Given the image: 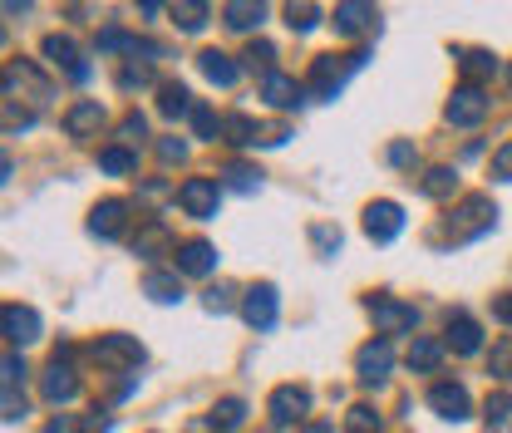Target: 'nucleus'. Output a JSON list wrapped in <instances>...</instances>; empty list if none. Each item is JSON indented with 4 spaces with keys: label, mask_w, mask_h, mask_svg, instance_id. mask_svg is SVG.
<instances>
[{
    "label": "nucleus",
    "mask_w": 512,
    "mask_h": 433,
    "mask_svg": "<svg viewBox=\"0 0 512 433\" xmlns=\"http://www.w3.org/2000/svg\"><path fill=\"white\" fill-rule=\"evenodd\" d=\"M370 60V50H350V55H320L311 64V79H306V94H316V99H335L345 84H350V74H360Z\"/></svg>",
    "instance_id": "obj_1"
},
{
    "label": "nucleus",
    "mask_w": 512,
    "mask_h": 433,
    "mask_svg": "<svg viewBox=\"0 0 512 433\" xmlns=\"http://www.w3.org/2000/svg\"><path fill=\"white\" fill-rule=\"evenodd\" d=\"M493 227H498L493 197H463V202L453 207L448 237H453V242H473V237H483V232H493Z\"/></svg>",
    "instance_id": "obj_2"
},
{
    "label": "nucleus",
    "mask_w": 512,
    "mask_h": 433,
    "mask_svg": "<svg viewBox=\"0 0 512 433\" xmlns=\"http://www.w3.org/2000/svg\"><path fill=\"white\" fill-rule=\"evenodd\" d=\"M89 355H94L104 370H114V374H119V370H138V365H143V345H138L133 335H99Z\"/></svg>",
    "instance_id": "obj_3"
},
{
    "label": "nucleus",
    "mask_w": 512,
    "mask_h": 433,
    "mask_svg": "<svg viewBox=\"0 0 512 433\" xmlns=\"http://www.w3.org/2000/svg\"><path fill=\"white\" fill-rule=\"evenodd\" d=\"M370 320H375V330L389 340V335H409V330L419 325V310L409 306V301H394V296H375V301H370Z\"/></svg>",
    "instance_id": "obj_4"
},
{
    "label": "nucleus",
    "mask_w": 512,
    "mask_h": 433,
    "mask_svg": "<svg viewBox=\"0 0 512 433\" xmlns=\"http://www.w3.org/2000/svg\"><path fill=\"white\" fill-rule=\"evenodd\" d=\"M20 89L30 94V104H35V109L50 99V79H45L35 64L30 60H10L5 64V99H20Z\"/></svg>",
    "instance_id": "obj_5"
},
{
    "label": "nucleus",
    "mask_w": 512,
    "mask_h": 433,
    "mask_svg": "<svg viewBox=\"0 0 512 433\" xmlns=\"http://www.w3.org/2000/svg\"><path fill=\"white\" fill-rule=\"evenodd\" d=\"M444 119L453 128L483 124V119H488V94H483V89H473V84H458V89H453V99H448Z\"/></svg>",
    "instance_id": "obj_6"
},
{
    "label": "nucleus",
    "mask_w": 512,
    "mask_h": 433,
    "mask_svg": "<svg viewBox=\"0 0 512 433\" xmlns=\"http://www.w3.org/2000/svg\"><path fill=\"white\" fill-rule=\"evenodd\" d=\"M266 414H271V424H276V429L296 424L301 414H311V389H301V384H281V389L266 399Z\"/></svg>",
    "instance_id": "obj_7"
},
{
    "label": "nucleus",
    "mask_w": 512,
    "mask_h": 433,
    "mask_svg": "<svg viewBox=\"0 0 512 433\" xmlns=\"http://www.w3.org/2000/svg\"><path fill=\"white\" fill-rule=\"evenodd\" d=\"M217 197H222V183H217V178H188V183L178 187L183 212H188V217H197V222L217 217Z\"/></svg>",
    "instance_id": "obj_8"
},
{
    "label": "nucleus",
    "mask_w": 512,
    "mask_h": 433,
    "mask_svg": "<svg viewBox=\"0 0 512 433\" xmlns=\"http://www.w3.org/2000/svg\"><path fill=\"white\" fill-rule=\"evenodd\" d=\"M389 370H394V345L389 340H370V345H360V355H355V374H360V384H384L389 379Z\"/></svg>",
    "instance_id": "obj_9"
},
{
    "label": "nucleus",
    "mask_w": 512,
    "mask_h": 433,
    "mask_svg": "<svg viewBox=\"0 0 512 433\" xmlns=\"http://www.w3.org/2000/svg\"><path fill=\"white\" fill-rule=\"evenodd\" d=\"M276 315H281V296H276V286L271 281H261L247 291V301H242V320L252 325V330H271L276 325Z\"/></svg>",
    "instance_id": "obj_10"
},
{
    "label": "nucleus",
    "mask_w": 512,
    "mask_h": 433,
    "mask_svg": "<svg viewBox=\"0 0 512 433\" xmlns=\"http://www.w3.org/2000/svg\"><path fill=\"white\" fill-rule=\"evenodd\" d=\"M429 409L448 419V424H463L468 419V409H473V399H468V389L463 384H453V379H439L434 389H429Z\"/></svg>",
    "instance_id": "obj_11"
},
{
    "label": "nucleus",
    "mask_w": 512,
    "mask_h": 433,
    "mask_svg": "<svg viewBox=\"0 0 512 433\" xmlns=\"http://www.w3.org/2000/svg\"><path fill=\"white\" fill-rule=\"evenodd\" d=\"M330 25H335V35H370L375 25H380V10L375 5H365V0H345V5H335V15H330Z\"/></svg>",
    "instance_id": "obj_12"
},
{
    "label": "nucleus",
    "mask_w": 512,
    "mask_h": 433,
    "mask_svg": "<svg viewBox=\"0 0 512 433\" xmlns=\"http://www.w3.org/2000/svg\"><path fill=\"white\" fill-rule=\"evenodd\" d=\"M365 232H370V242H394L399 232H404V207L399 202H370L365 207Z\"/></svg>",
    "instance_id": "obj_13"
},
{
    "label": "nucleus",
    "mask_w": 512,
    "mask_h": 433,
    "mask_svg": "<svg viewBox=\"0 0 512 433\" xmlns=\"http://www.w3.org/2000/svg\"><path fill=\"white\" fill-rule=\"evenodd\" d=\"M173 271L178 276H212L217 271V247L202 242V237H192V242H183V247L173 251Z\"/></svg>",
    "instance_id": "obj_14"
},
{
    "label": "nucleus",
    "mask_w": 512,
    "mask_h": 433,
    "mask_svg": "<svg viewBox=\"0 0 512 433\" xmlns=\"http://www.w3.org/2000/svg\"><path fill=\"white\" fill-rule=\"evenodd\" d=\"M0 325H5L10 350H25V345H35V340H40V315H35L30 306H5L0 310Z\"/></svg>",
    "instance_id": "obj_15"
},
{
    "label": "nucleus",
    "mask_w": 512,
    "mask_h": 433,
    "mask_svg": "<svg viewBox=\"0 0 512 433\" xmlns=\"http://www.w3.org/2000/svg\"><path fill=\"white\" fill-rule=\"evenodd\" d=\"M89 232H94V237H104V242L124 237L128 232V202L124 197H104V202L89 212Z\"/></svg>",
    "instance_id": "obj_16"
},
{
    "label": "nucleus",
    "mask_w": 512,
    "mask_h": 433,
    "mask_svg": "<svg viewBox=\"0 0 512 433\" xmlns=\"http://www.w3.org/2000/svg\"><path fill=\"white\" fill-rule=\"evenodd\" d=\"M261 99H266L271 109H301V104H306V89H301L291 74L271 69V74H261Z\"/></svg>",
    "instance_id": "obj_17"
},
{
    "label": "nucleus",
    "mask_w": 512,
    "mask_h": 433,
    "mask_svg": "<svg viewBox=\"0 0 512 433\" xmlns=\"http://www.w3.org/2000/svg\"><path fill=\"white\" fill-rule=\"evenodd\" d=\"M45 60L60 64V69L69 74V79H74V84H84V79H89V64H84L79 45H74L69 35H45Z\"/></svg>",
    "instance_id": "obj_18"
},
{
    "label": "nucleus",
    "mask_w": 512,
    "mask_h": 433,
    "mask_svg": "<svg viewBox=\"0 0 512 433\" xmlns=\"http://www.w3.org/2000/svg\"><path fill=\"white\" fill-rule=\"evenodd\" d=\"M104 119H109V114H104L99 99H79V104L64 114V133H69V138H99Z\"/></svg>",
    "instance_id": "obj_19"
},
{
    "label": "nucleus",
    "mask_w": 512,
    "mask_h": 433,
    "mask_svg": "<svg viewBox=\"0 0 512 433\" xmlns=\"http://www.w3.org/2000/svg\"><path fill=\"white\" fill-rule=\"evenodd\" d=\"M40 394H45V404H69L74 394H79V379H74V370L64 365V360H50V370L40 374Z\"/></svg>",
    "instance_id": "obj_20"
},
{
    "label": "nucleus",
    "mask_w": 512,
    "mask_h": 433,
    "mask_svg": "<svg viewBox=\"0 0 512 433\" xmlns=\"http://www.w3.org/2000/svg\"><path fill=\"white\" fill-rule=\"evenodd\" d=\"M168 247H173V232H168V222H143L138 227V237H133V251L143 256V261H158V256H168ZM178 251V247H173Z\"/></svg>",
    "instance_id": "obj_21"
},
{
    "label": "nucleus",
    "mask_w": 512,
    "mask_h": 433,
    "mask_svg": "<svg viewBox=\"0 0 512 433\" xmlns=\"http://www.w3.org/2000/svg\"><path fill=\"white\" fill-rule=\"evenodd\" d=\"M197 69H202L217 89H232V84L242 79V64L232 60V55H222V50H202V55H197Z\"/></svg>",
    "instance_id": "obj_22"
},
{
    "label": "nucleus",
    "mask_w": 512,
    "mask_h": 433,
    "mask_svg": "<svg viewBox=\"0 0 512 433\" xmlns=\"http://www.w3.org/2000/svg\"><path fill=\"white\" fill-rule=\"evenodd\" d=\"M448 345L458 350V355H478L483 350V330H478V320L473 315H448Z\"/></svg>",
    "instance_id": "obj_23"
},
{
    "label": "nucleus",
    "mask_w": 512,
    "mask_h": 433,
    "mask_svg": "<svg viewBox=\"0 0 512 433\" xmlns=\"http://www.w3.org/2000/svg\"><path fill=\"white\" fill-rule=\"evenodd\" d=\"M458 74H463V84L483 89V79H493V74H498L493 50H463V55H458Z\"/></svg>",
    "instance_id": "obj_24"
},
{
    "label": "nucleus",
    "mask_w": 512,
    "mask_h": 433,
    "mask_svg": "<svg viewBox=\"0 0 512 433\" xmlns=\"http://www.w3.org/2000/svg\"><path fill=\"white\" fill-rule=\"evenodd\" d=\"M143 296L158 301V306L183 301V281H178V271H148V276H143Z\"/></svg>",
    "instance_id": "obj_25"
},
{
    "label": "nucleus",
    "mask_w": 512,
    "mask_h": 433,
    "mask_svg": "<svg viewBox=\"0 0 512 433\" xmlns=\"http://www.w3.org/2000/svg\"><path fill=\"white\" fill-rule=\"evenodd\" d=\"M192 104H197V99H192L178 79L158 84V114H163V119H183V114H192Z\"/></svg>",
    "instance_id": "obj_26"
},
{
    "label": "nucleus",
    "mask_w": 512,
    "mask_h": 433,
    "mask_svg": "<svg viewBox=\"0 0 512 433\" xmlns=\"http://www.w3.org/2000/svg\"><path fill=\"white\" fill-rule=\"evenodd\" d=\"M222 20H227L232 30H256V25L266 20V5H252V0H227V5H222Z\"/></svg>",
    "instance_id": "obj_27"
},
{
    "label": "nucleus",
    "mask_w": 512,
    "mask_h": 433,
    "mask_svg": "<svg viewBox=\"0 0 512 433\" xmlns=\"http://www.w3.org/2000/svg\"><path fill=\"white\" fill-rule=\"evenodd\" d=\"M483 429L512 433V394H488V404H483Z\"/></svg>",
    "instance_id": "obj_28"
},
{
    "label": "nucleus",
    "mask_w": 512,
    "mask_h": 433,
    "mask_svg": "<svg viewBox=\"0 0 512 433\" xmlns=\"http://www.w3.org/2000/svg\"><path fill=\"white\" fill-rule=\"evenodd\" d=\"M444 365V345L439 340H414L409 345V370L414 374H434Z\"/></svg>",
    "instance_id": "obj_29"
},
{
    "label": "nucleus",
    "mask_w": 512,
    "mask_h": 433,
    "mask_svg": "<svg viewBox=\"0 0 512 433\" xmlns=\"http://www.w3.org/2000/svg\"><path fill=\"white\" fill-rule=\"evenodd\" d=\"M419 192L434 197V202H448V197L458 192V173H453V168H429V173L419 178Z\"/></svg>",
    "instance_id": "obj_30"
},
{
    "label": "nucleus",
    "mask_w": 512,
    "mask_h": 433,
    "mask_svg": "<svg viewBox=\"0 0 512 433\" xmlns=\"http://www.w3.org/2000/svg\"><path fill=\"white\" fill-rule=\"evenodd\" d=\"M222 187H232V192L252 197L256 187H261V173H256L252 163H227V168H222Z\"/></svg>",
    "instance_id": "obj_31"
},
{
    "label": "nucleus",
    "mask_w": 512,
    "mask_h": 433,
    "mask_svg": "<svg viewBox=\"0 0 512 433\" xmlns=\"http://www.w3.org/2000/svg\"><path fill=\"white\" fill-rule=\"evenodd\" d=\"M99 168H104V173H114V178H124V173H133V168H138V153H133V148H124V143L99 148Z\"/></svg>",
    "instance_id": "obj_32"
},
{
    "label": "nucleus",
    "mask_w": 512,
    "mask_h": 433,
    "mask_svg": "<svg viewBox=\"0 0 512 433\" xmlns=\"http://www.w3.org/2000/svg\"><path fill=\"white\" fill-rule=\"evenodd\" d=\"M222 143H232V148H256V124L247 119V114L222 119Z\"/></svg>",
    "instance_id": "obj_33"
},
{
    "label": "nucleus",
    "mask_w": 512,
    "mask_h": 433,
    "mask_svg": "<svg viewBox=\"0 0 512 433\" xmlns=\"http://www.w3.org/2000/svg\"><path fill=\"white\" fill-rule=\"evenodd\" d=\"M168 15H173V25L188 30V35L207 25V5H202V0H178V5H168Z\"/></svg>",
    "instance_id": "obj_34"
},
{
    "label": "nucleus",
    "mask_w": 512,
    "mask_h": 433,
    "mask_svg": "<svg viewBox=\"0 0 512 433\" xmlns=\"http://www.w3.org/2000/svg\"><path fill=\"white\" fill-rule=\"evenodd\" d=\"M286 25H291L296 35L316 30L320 25V5H311V0H301V5H296V0H291V5H286Z\"/></svg>",
    "instance_id": "obj_35"
},
{
    "label": "nucleus",
    "mask_w": 512,
    "mask_h": 433,
    "mask_svg": "<svg viewBox=\"0 0 512 433\" xmlns=\"http://www.w3.org/2000/svg\"><path fill=\"white\" fill-rule=\"evenodd\" d=\"M380 429H384V419L370 404H355V409L345 414V433H380Z\"/></svg>",
    "instance_id": "obj_36"
},
{
    "label": "nucleus",
    "mask_w": 512,
    "mask_h": 433,
    "mask_svg": "<svg viewBox=\"0 0 512 433\" xmlns=\"http://www.w3.org/2000/svg\"><path fill=\"white\" fill-rule=\"evenodd\" d=\"M242 419H247V404L242 399H217V409H212V424L217 429H242Z\"/></svg>",
    "instance_id": "obj_37"
},
{
    "label": "nucleus",
    "mask_w": 512,
    "mask_h": 433,
    "mask_svg": "<svg viewBox=\"0 0 512 433\" xmlns=\"http://www.w3.org/2000/svg\"><path fill=\"white\" fill-rule=\"evenodd\" d=\"M133 55L138 50V35H128V30H99V55Z\"/></svg>",
    "instance_id": "obj_38"
},
{
    "label": "nucleus",
    "mask_w": 512,
    "mask_h": 433,
    "mask_svg": "<svg viewBox=\"0 0 512 433\" xmlns=\"http://www.w3.org/2000/svg\"><path fill=\"white\" fill-rule=\"evenodd\" d=\"M192 133H197V138H217V133H222V124H217V114H212V104H202V99H197V104H192Z\"/></svg>",
    "instance_id": "obj_39"
},
{
    "label": "nucleus",
    "mask_w": 512,
    "mask_h": 433,
    "mask_svg": "<svg viewBox=\"0 0 512 433\" xmlns=\"http://www.w3.org/2000/svg\"><path fill=\"white\" fill-rule=\"evenodd\" d=\"M40 433H94V429H89V419H79V414H55Z\"/></svg>",
    "instance_id": "obj_40"
},
{
    "label": "nucleus",
    "mask_w": 512,
    "mask_h": 433,
    "mask_svg": "<svg viewBox=\"0 0 512 433\" xmlns=\"http://www.w3.org/2000/svg\"><path fill=\"white\" fill-rule=\"evenodd\" d=\"M276 45H266V40H252V45H247V64H252V69H266V74H271V69H276Z\"/></svg>",
    "instance_id": "obj_41"
},
{
    "label": "nucleus",
    "mask_w": 512,
    "mask_h": 433,
    "mask_svg": "<svg viewBox=\"0 0 512 433\" xmlns=\"http://www.w3.org/2000/svg\"><path fill=\"white\" fill-rule=\"evenodd\" d=\"M40 119V109H20V104H5V133H15V128H35Z\"/></svg>",
    "instance_id": "obj_42"
},
{
    "label": "nucleus",
    "mask_w": 512,
    "mask_h": 433,
    "mask_svg": "<svg viewBox=\"0 0 512 433\" xmlns=\"http://www.w3.org/2000/svg\"><path fill=\"white\" fill-rule=\"evenodd\" d=\"M143 133H148L143 114H128L124 124H119V143H124V148H138V143H143Z\"/></svg>",
    "instance_id": "obj_43"
},
{
    "label": "nucleus",
    "mask_w": 512,
    "mask_h": 433,
    "mask_svg": "<svg viewBox=\"0 0 512 433\" xmlns=\"http://www.w3.org/2000/svg\"><path fill=\"white\" fill-rule=\"evenodd\" d=\"M153 84V69L148 64H128L124 74H119V89H148Z\"/></svg>",
    "instance_id": "obj_44"
},
{
    "label": "nucleus",
    "mask_w": 512,
    "mask_h": 433,
    "mask_svg": "<svg viewBox=\"0 0 512 433\" xmlns=\"http://www.w3.org/2000/svg\"><path fill=\"white\" fill-rule=\"evenodd\" d=\"M202 306L212 310V315H227V310H232V286H207Z\"/></svg>",
    "instance_id": "obj_45"
},
{
    "label": "nucleus",
    "mask_w": 512,
    "mask_h": 433,
    "mask_svg": "<svg viewBox=\"0 0 512 433\" xmlns=\"http://www.w3.org/2000/svg\"><path fill=\"white\" fill-rule=\"evenodd\" d=\"M311 242H316L320 251H325V256H335V251H340V227H311Z\"/></svg>",
    "instance_id": "obj_46"
},
{
    "label": "nucleus",
    "mask_w": 512,
    "mask_h": 433,
    "mask_svg": "<svg viewBox=\"0 0 512 433\" xmlns=\"http://www.w3.org/2000/svg\"><path fill=\"white\" fill-rule=\"evenodd\" d=\"M493 374H498V379H512V340H498V345H493Z\"/></svg>",
    "instance_id": "obj_47"
},
{
    "label": "nucleus",
    "mask_w": 512,
    "mask_h": 433,
    "mask_svg": "<svg viewBox=\"0 0 512 433\" xmlns=\"http://www.w3.org/2000/svg\"><path fill=\"white\" fill-rule=\"evenodd\" d=\"M286 138H291V128H286V124L256 128V148H276V143H286Z\"/></svg>",
    "instance_id": "obj_48"
},
{
    "label": "nucleus",
    "mask_w": 512,
    "mask_h": 433,
    "mask_svg": "<svg viewBox=\"0 0 512 433\" xmlns=\"http://www.w3.org/2000/svg\"><path fill=\"white\" fill-rule=\"evenodd\" d=\"M389 163H394V168H414V163H419L414 143H404V138H399V143H389Z\"/></svg>",
    "instance_id": "obj_49"
},
{
    "label": "nucleus",
    "mask_w": 512,
    "mask_h": 433,
    "mask_svg": "<svg viewBox=\"0 0 512 433\" xmlns=\"http://www.w3.org/2000/svg\"><path fill=\"white\" fill-rule=\"evenodd\" d=\"M493 178H503V183H512V143H503V148L493 153Z\"/></svg>",
    "instance_id": "obj_50"
},
{
    "label": "nucleus",
    "mask_w": 512,
    "mask_h": 433,
    "mask_svg": "<svg viewBox=\"0 0 512 433\" xmlns=\"http://www.w3.org/2000/svg\"><path fill=\"white\" fill-rule=\"evenodd\" d=\"M158 158H163V163H183V158H188V143H178V138H163V143H158Z\"/></svg>",
    "instance_id": "obj_51"
},
{
    "label": "nucleus",
    "mask_w": 512,
    "mask_h": 433,
    "mask_svg": "<svg viewBox=\"0 0 512 433\" xmlns=\"http://www.w3.org/2000/svg\"><path fill=\"white\" fill-rule=\"evenodd\" d=\"M20 379H25V360H20V355L10 350V355H5V389H15Z\"/></svg>",
    "instance_id": "obj_52"
},
{
    "label": "nucleus",
    "mask_w": 512,
    "mask_h": 433,
    "mask_svg": "<svg viewBox=\"0 0 512 433\" xmlns=\"http://www.w3.org/2000/svg\"><path fill=\"white\" fill-rule=\"evenodd\" d=\"M25 419V399H15V389H5V424Z\"/></svg>",
    "instance_id": "obj_53"
},
{
    "label": "nucleus",
    "mask_w": 512,
    "mask_h": 433,
    "mask_svg": "<svg viewBox=\"0 0 512 433\" xmlns=\"http://www.w3.org/2000/svg\"><path fill=\"white\" fill-rule=\"evenodd\" d=\"M493 315H498L503 325H512V291H508V296H498V301H493Z\"/></svg>",
    "instance_id": "obj_54"
},
{
    "label": "nucleus",
    "mask_w": 512,
    "mask_h": 433,
    "mask_svg": "<svg viewBox=\"0 0 512 433\" xmlns=\"http://www.w3.org/2000/svg\"><path fill=\"white\" fill-rule=\"evenodd\" d=\"M188 433H222V429H217L212 419H192V424H188Z\"/></svg>",
    "instance_id": "obj_55"
},
{
    "label": "nucleus",
    "mask_w": 512,
    "mask_h": 433,
    "mask_svg": "<svg viewBox=\"0 0 512 433\" xmlns=\"http://www.w3.org/2000/svg\"><path fill=\"white\" fill-rule=\"evenodd\" d=\"M301 433H335L330 424H311V429H301Z\"/></svg>",
    "instance_id": "obj_56"
},
{
    "label": "nucleus",
    "mask_w": 512,
    "mask_h": 433,
    "mask_svg": "<svg viewBox=\"0 0 512 433\" xmlns=\"http://www.w3.org/2000/svg\"><path fill=\"white\" fill-rule=\"evenodd\" d=\"M508 84H512V64H508Z\"/></svg>",
    "instance_id": "obj_57"
}]
</instances>
